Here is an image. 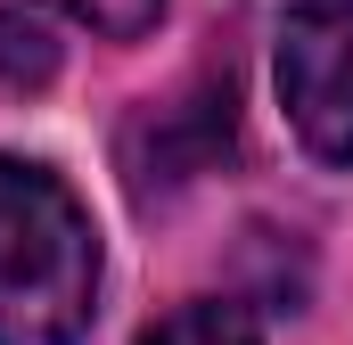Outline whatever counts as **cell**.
Returning a JSON list of instances; mask_svg holds the SVG:
<instances>
[{"label":"cell","mask_w":353,"mask_h":345,"mask_svg":"<svg viewBox=\"0 0 353 345\" xmlns=\"http://www.w3.org/2000/svg\"><path fill=\"white\" fill-rule=\"evenodd\" d=\"M279 107L321 165H353V0H296L288 8Z\"/></svg>","instance_id":"obj_2"},{"label":"cell","mask_w":353,"mask_h":345,"mask_svg":"<svg viewBox=\"0 0 353 345\" xmlns=\"http://www.w3.org/2000/svg\"><path fill=\"white\" fill-rule=\"evenodd\" d=\"M99 313L90 206L33 157H0V345H83Z\"/></svg>","instance_id":"obj_1"},{"label":"cell","mask_w":353,"mask_h":345,"mask_svg":"<svg viewBox=\"0 0 353 345\" xmlns=\"http://www.w3.org/2000/svg\"><path fill=\"white\" fill-rule=\"evenodd\" d=\"M230 148V75L189 90V99H165V107H148L132 132H123V172H132V189L148 197V189H173V181H197V172L214 165Z\"/></svg>","instance_id":"obj_3"},{"label":"cell","mask_w":353,"mask_h":345,"mask_svg":"<svg viewBox=\"0 0 353 345\" xmlns=\"http://www.w3.org/2000/svg\"><path fill=\"white\" fill-rule=\"evenodd\" d=\"M50 75H58V41H50V25L0 8V83H8V90H41Z\"/></svg>","instance_id":"obj_5"},{"label":"cell","mask_w":353,"mask_h":345,"mask_svg":"<svg viewBox=\"0 0 353 345\" xmlns=\"http://www.w3.org/2000/svg\"><path fill=\"white\" fill-rule=\"evenodd\" d=\"M41 8H58V17L90 25L99 41H140V33L165 17V0H41Z\"/></svg>","instance_id":"obj_6"},{"label":"cell","mask_w":353,"mask_h":345,"mask_svg":"<svg viewBox=\"0 0 353 345\" xmlns=\"http://www.w3.org/2000/svg\"><path fill=\"white\" fill-rule=\"evenodd\" d=\"M140 345H263V329H255L247 304H230V296H197V304L165 313Z\"/></svg>","instance_id":"obj_4"}]
</instances>
